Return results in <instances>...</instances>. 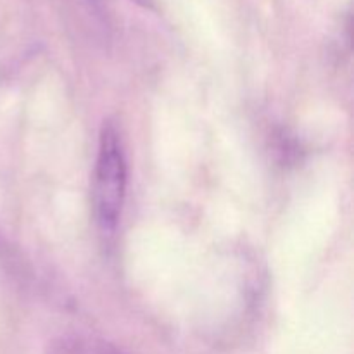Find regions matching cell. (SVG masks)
Segmentation results:
<instances>
[{
    "mask_svg": "<svg viewBox=\"0 0 354 354\" xmlns=\"http://www.w3.org/2000/svg\"><path fill=\"white\" fill-rule=\"evenodd\" d=\"M128 166L123 140L111 121L104 123L99 135L95 168H93V211L100 234L114 237L123 213L127 196Z\"/></svg>",
    "mask_w": 354,
    "mask_h": 354,
    "instance_id": "1",
    "label": "cell"
},
{
    "mask_svg": "<svg viewBox=\"0 0 354 354\" xmlns=\"http://www.w3.org/2000/svg\"><path fill=\"white\" fill-rule=\"evenodd\" d=\"M45 354H123L116 346L92 335L68 334L52 339Z\"/></svg>",
    "mask_w": 354,
    "mask_h": 354,
    "instance_id": "2",
    "label": "cell"
},
{
    "mask_svg": "<svg viewBox=\"0 0 354 354\" xmlns=\"http://www.w3.org/2000/svg\"><path fill=\"white\" fill-rule=\"evenodd\" d=\"M142 7H152V0H135Z\"/></svg>",
    "mask_w": 354,
    "mask_h": 354,
    "instance_id": "3",
    "label": "cell"
},
{
    "mask_svg": "<svg viewBox=\"0 0 354 354\" xmlns=\"http://www.w3.org/2000/svg\"><path fill=\"white\" fill-rule=\"evenodd\" d=\"M99 2H100V0H88L90 6H95V7H99Z\"/></svg>",
    "mask_w": 354,
    "mask_h": 354,
    "instance_id": "4",
    "label": "cell"
}]
</instances>
